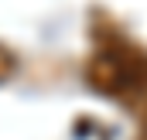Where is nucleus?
Segmentation results:
<instances>
[{"mask_svg": "<svg viewBox=\"0 0 147 140\" xmlns=\"http://www.w3.org/2000/svg\"><path fill=\"white\" fill-rule=\"evenodd\" d=\"M14 72H17V58H14V51L0 44V82H7Z\"/></svg>", "mask_w": 147, "mask_h": 140, "instance_id": "nucleus-2", "label": "nucleus"}, {"mask_svg": "<svg viewBox=\"0 0 147 140\" xmlns=\"http://www.w3.org/2000/svg\"><path fill=\"white\" fill-rule=\"evenodd\" d=\"M86 82L96 92L120 99L140 116V123H147V48L137 41L116 28H99L96 51L86 62Z\"/></svg>", "mask_w": 147, "mask_h": 140, "instance_id": "nucleus-1", "label": "nucleus"}]
</instances>
